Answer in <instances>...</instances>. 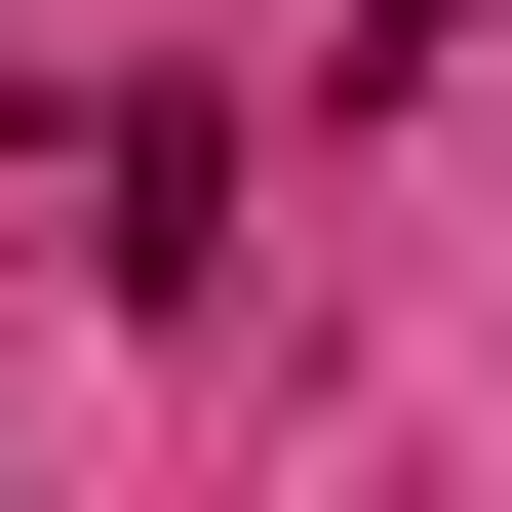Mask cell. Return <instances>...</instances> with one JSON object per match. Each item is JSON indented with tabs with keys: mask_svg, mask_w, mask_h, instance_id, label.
Wrapping results in <instances>:
<instances>
[{
	"mask_svg": "<svg viewBox=\"0 0 512 512\" xmlns=\"http://www.w3.org/2000/svg\"><path fill=\"white\" fill-rule=\"evenodd\" d=\"M79 276H119V316L237 276V79H79Z\"/></svg>",
	"mask_w": 512,
	"mask_h": 512,
	"instance_id": "cell-1",
	"label": "cell"
}]
</instances>
